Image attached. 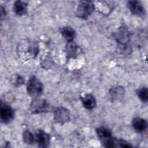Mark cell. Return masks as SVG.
I'll return each mask as SVG.
<instances>
[{"label": "cell", "instance_id": "6da1fadb", "mask_svg": "<svg viewBox=\"0 0 148 148\" xmlns=\"http://www.w3.org/2000/svg\"><path fill=\"white\" fill-rule=\"evenodd\" d=\"M97 135L101 143L106 147H116L117 139L112 136L111 130L105 127H100L96 129Z\"/></svg>", "mask_w": 148, "mask_h": 148}, {"label": "cell", "instance_id": "7a4b0ae2", "mask_svg": "<svg viewBox=\"0 0 148 148\" xmlns=\"http://www.w3.org/2000/svg\"><path fill=\"white\" fill-rule=\"evenodd\" d=\"M43 88V84L38 77L31 76L29 78L27 83V91L31 97L38 98L42 94Z\"/></svg>", "mask_w": 148, "mask_h": 148}, {"label": "cell", "instance_id": "3957f363", "mask_svg": "<svg viewBox=\"0 0 148 148\" xmlns=\"http://www.w3.org/2000/svg\"><path fill=\"white\" fill-rule=\"evenodd\" d=\"M53 109V106L46 99L34 98L29 105V110L32 114L47 113Z\"/></svg>", "mask_w": 148, "mask_h": 148}, {"label": "cell", "instance_id": "277c9868", "mask_svg": "<svg viewBox=\"0 0 148 148\" xmlns=\"http://www.w3.org/2000/svg\"><path fill=\"white\" fill-rule=\"evenodd\" d=\"M95 9V5L90 1H80L76 11V16L82 19H87Z\"/></svg>", "mask_w": 148, "mask_h": 148}, {"label": "cell", "instance_id": "5b68a950", "mask_svg": "<svg viewBox=\"0 0 148 148\" xmlns=\"http://www.w3.org/2000/svg\"><path fill=\"white\" fill-rule=\"evenodd\" d=\"M70 119V112L66 108L60 106L54 110V120L56 123L63 125L69 121Z\"/></svg>", "mask_w": 148, "mask_h": 148}, {"label": "cell", "instance_id": "8992f818", "mask_svg": "<svg viewBox=\"0 0 148 148\" xmlns=\"http://www.w3.org/2000/svg\"><path fill=\"white\" fill-rule=\"evenodd\" d=\"M0 116L1 120L3 123L8 124L14 119V110L9 105L1 102L0 108Z\"/></svg>", "mask_w": 148, "mask_h": 148}, {"label": "cell", "instance_id": "52a82bcc", "mask_svg": "<svg viewBox=\"0 0 148 148\" xmlns=\"http://www.w3.org/2000/svg\"><path fill=\"white\" fill-rule=\"evenodd\" d=\"M114 37L121 46L124 47H126L127 43L130 40V33L127 28L125 25L120 27L114 34Z\"/></svg>", "mask_w": 148, "mask_h": 148}, {"label": "cell", "instance_id": "ba28073f", "mask_svg": "<svg viewBox=\"0 0 148 148\" xmlns=\"http://www.w3.org/2000/svg\"><path fill=\"white\" fill-rule=\"evenodd\" d=\"M127 6L132 14L139 17L146 16L145 8L139 1H129L127 3Z\"/></svg>", "mask_w": 148, "mask_h": 148}, {"label": "cell", "instance_id": "9c48e42d", "mask_svg": "<svg viewBox=\"0 0 148 148\" xmlns=\"http://www.w3.org/2000/svg\"><path fill=\"white\" fill-rule=\"evenodd\" d=\"M35 140L39 147H47L50 142V136L43 130H38L35 134Z\"/></svg>", "mask_w": 148, "mask_h": 148}, {"label": "cell", "instance_id": "30bf717a", "mask_svg": "<svg viewBox=\"0 0 148 148\" xmlns=\"http://www.w3.org/2000/svg\"><path fill=\"white\" fill-rule=\"evenodd\" d=\"M147 125L148 124L147 121L142 117H134L132 121V126L133 128L138 133H142L145 131L147 128Z\"/></svg>", "mask_w": 148, "mask_h": 148}, {"label": "cell", "instance_id": "8fae6325", "mask_svg": "<svg viewBox=\"0 0 148 148\" xmlns=\"http://www.w3.org/2000/svg\"><path fill=\"white\" fill-rule=\"evenodd\" d=\"M80 99L83 106L87 110H92L96 106V99L91 94H86L82 96Z\"/></svg>", "mask_w": 148, "mask_h": 148}, {"label": "cell", "instance_id": "7c38bea8", "mask_svg": "<svg viewBox=\"0 0 148 148\" xmlns=\"http://www.w3.org/2000/svg\"><path fill=\"white\" fill-rule=\"evenodd\" d=\"M109 95L112 101H121L125 94L124 88L120 86L114 87L109 90Z\"/></svg>", "mask_w": 148, "mask_h": 148}, {"label": "cell", "instance_id": "4fadbf2b", "mask_svg": "<svg viewBox=\"0 0 148 148\" xmlns=\"http://www.w3.org/2000/svg\"><path fill=\"white\" fill-rule=\"evenodd\" d=\"M28 4L22 1H16L13 4V11L18 16H23L27 14L28 11Z\"/></svg>", "mask_w": 148, "mask_h": 148}, {"label": "cell", "instance_id": "5bb4252c", "mask_svg": "<svg viewBox=\"0 0 148 148\" xmlns=\"http://www.w3.org/2000/svg\"><path fill=\"white\" fill-rule=\"evenodd\" d=\"M65 49H66L67 57L71 58H75L77 56L79 53V47L76 44V43L74 42L73 40L71 42H68L67 44L66 45Z\"/></svg>", "mask_w": 148, "mask_h": 148}, {"label": "cell", "instance_id": "9a60e30c", "mask_svg": "<svg viewBox=\"0 0 148 148\" xmlns=\"http://www.w3.org/2000/svg\"><path fill=\"white\" fill-rule=\"evenodd\" d=\"M62 36L68 41H73L76 36L75 31L71 27H65L60 30Z\"/></svg>", "mask_w": 148, "mask_h": 148}, {"label": "cell", "instance_id": "2e32d148", "mask_svg": "<svg viewBox=\"0 0 148 148\" xmlns=\"http://www.w3.org/2000/svg\"><path fill=\"white\" fill-rule=\"evenodd\" d=\"M136 94L138 98L145 103L148 101V90L146 87H143L136 90Z\"/></svg>", "mask_w": 148, "mask_h": 148}, {"label": "cell", "instance_id": "e0dca14e", "mask_svg": "<svg viewBox=\"0 0 148 148\" xmlns=\"http://www.w3.org/2000/svg\"><path fill=\"white\" fill-rule=\"evenodd\" d=\"M23 139L24 142L28 145H32L35 141V135H34L29 130H26L23 132Z\"/></svg>", "mask_w": 148, "mask_h": 148}, {"label": "cell", "instance_id": "ac0fdd59", "mask_svg": "<svg viewBox=\"0 0 148 148\" xmlns=\"http://www.w3.org/2000/svg\"><path fill=\"white\" fill-rule=\"evenodd\" d=\"M12 83L16 86H20L23 84L24 82V78L20 75H14L13 76V78L12 79Z\"/></svg>", "mask_w": 148, "mask_h": 148}, {"label": "cell", "instance_id": "d6986e66", "mask_svg": "<svg viewBox=\"0 0 148 148\" xmlns=\"http://www.w3.org/2000/svg\"><path fill=\"white\" fill-rule=\"evenodd\" d=\"M5 14H6L5 10H4V9H3V8L1 6V17L2 19L3 17L5 16Z\"/></svg>", "mask_w": 148, "mask_h": 148}]
</instances>
